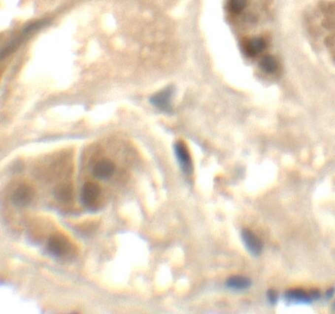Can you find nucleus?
Masks as SVG:
<instances>
[{"label":"nucleus","instance_id":"obj_1","mask_svg":"<svg viewBox=\"0 0 335 314\" xmlns=\"http://www.w3.org/2000/svg\"><path fill=\"white\" fill-rule=\"evenodd\" d=\"M177 161L184 174L190 176L193 172V164L188 148L184 141H177L174 146Z\"/></svg>","mask_w":335,"mask_h":314},{"label":"nucleus","instance_id":"obj_2","mask_svg":"<svg viewBox=\"0 0 335 314\" xmlns=\"http://www.w3.org/2000/svg\"><path fill=\"white\" fill-rule=\"evenodd\" d=\"M47 247L50 253L56 257H63L68 254L71 250L68 240L60 234L50 237Z\"/></svg>","mask_w":335,"mask_h":314},{"label":"nucleus","instance_id":"obj_3","mask_svg":"<svg viewBox=\"0 0 335 314\" xmlns=\"http://www.w3.org/2000/svg\"><path fill=\"white\" fill-rule=\"evenodd\" d=\"M174 88L169 86L160 92L152 96L150 99V103L162 111L169 113L172 111V98L173 96Z\"/></svg>","mask_w":335,"mask_h":314},{"label":"nucleus","instance_id":"obj_4","mask_svg":"<svg viewBox=\"0 0 335 314\" xmlns=\"http://www.w3.org/2000/svg\"><path fill=\"white\" fill-rule=\"evenodd\" d=\"M240 235L242 242L249 253L252 256H260L263 250V244L260 239L248 228L242 230Z\"/></svg>","mask_w":335,"mask_h":314},{"label":"nucleus","instance_id":"obj_5","mask_svg":"<svg viewBox=\"0 0 335 314\" xmlns=\"http://www.w3.org/2000/svg\"><path fill=\"white\" fill-rule=\"evenodd\" d=\"M34 197V191L32 187L23 185L17 188L13 193L11 200L17 207L23 208L29 206Z\"/></svg>","mask_w":335,"mask_h":314},{"label":"nucleus","instance_id":"obj_6","mask_svg":"<svg viewBox=\"0 0 335 314\" xmlns=\"http://www.w3.org/2000/svg\"><path fill=\"white\" fill-rule=\"evenodd\" d=\"M101 194V188L94 182H87L82 187L80 194V200L82 204L85 207H91L95 204L96 202Z\"/></svg>","mask_w":335,"mask_h":314},{"label":"nucleus","instance_id":"obj_7","mask_svg":"<svg viewBox=\"0 0 335 314\" xmlns=\"http://www.w3.org/2000/svg\"><path fill=\"white\" fill-rule=\"evenodd\" d=\"M115 171V165L108 160H102L98 162L93 169V174L99 179H106L113 175Z\"/></svg>","mask_w":335,"mask_h":314},{"label":"nucleus","instance_id":"obj_8","mask_svg":"<svg viewBox=\"0 0 335 314\" xmlns=\"http://www.w3.org/2000/svg\"><path fill=\"white\" fill-rule=\"evenodd\" d=\"M284 298L288 302L298 304H310L312 301L309 293L301 289H292L285 293Z\"/></svg>","mask_w":335,"mask_h":314},{"label":"nucleus","instance_id":"obj_9","mask_svg":"<svg viewBox=\"0 0 335 314\" xmlns=\"http://www.w3.org/2000/svg\"><path fill=\"white\" fill-rule=\"evenodd\" d=\"M252 282L247 277L243 276H233L226 281V286L233 290H245L250 287Z\"/></svg>","mask_w":335,"mask_h":314},{"label":"nucleus","instance_id":"obj_10","mask_svg":"<svg viewBox=\"0 0 335 314\" xmlns=\"http://www.w3.org/2000/svg\"><path fill=\"white\" fill-rule=\"evenodd\" d=\"M266 44L264 39L261 38H253L247 41L244 45L246 54L249 57H255L265 49Z\"/></svg>","mask_w":335,"mask_h":314},{"label":"nucleus","instance_id":"obj_11","mask_svg":"<svg viewBox=\"0 0 335 314\" xmlns=\"http://www.w3.org/2000/svg\"><path fill=\"white\" fill-rule=\"evenodd\" d=\"M54 195L61 203H70L73 199V188L68 184L59 185L54 191Z\"/></svg>","mask_w":335,"mask_h":314},{"label":"nucleus","instance_id":"obj_12","mask_svg":"<svg viewBox=\"0 0 335 314\" xmlns=\"http://www.w3.org/2000/svg\"><path fill=\"white\" fill-rule=\"evenodd\" d=\"M260 67L265 73H273L277 70V63L274 57L265 56L260 62Z\"/></svg>","mask_w":335,"mask_h":314},{"label":"nucleus","instance_id":"obj_13","mask_svg":"<svg viewBox=\"0 0 335 314\" xmlns=\"http://www.w3.org/2000/svg\"><path fill=\"white\" fill-rule=\"evenodd\" d=\"M246 5V0H230V8L233 12L239 14L241 12Z\"/></svg>","mask_w":335,"mask_h":314},{"label":"nucleus","instance_id":"obj_14","mask_svg":"<svg viewBox=\"0 0 335 314\" xmlns=\"http://www.w3.org/2000/svg\"><path fill=\"white\" fill-rule=\"evenodd\" d=\"M277 293L275 290H268L267 292V299L271 305H274L277 302Z\"/></svg>","mask_w":335,"mask_h":314},{"label":"nucleus","instance_id":"obj_15","mask_svg":"<svg viewBox=\"0 0 335 314\" xmlns=\"http://www.w3.org/2000/svg\"><path fill=\"white\" fill-rule=\"evenodd\" d=\"M309 295L312 299H319L320 298V292L317 289L311 290Z\"/></svg>","mask_w":335,"mask_h":314},{"label":"nucleus","instance_id":"obj_16","mask_svg":"<svg viewBox=\"0 0 335 314\" xmlns=\"http://www.w3.org/2000/svg\"><path fill=\"white\" fill-rule=\"evenodd\" d=\"M335 293V289L332 287V288L329 289V290L326 291V298L327 299H332L334 296V294Z\"/></svg>","mask_w":335,"mask_h":314}]
</instances>
